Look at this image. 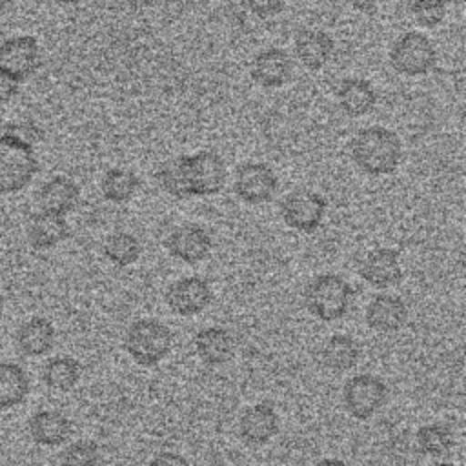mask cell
<instances>
[{"label": "cell", "mask_w": 466, "mask_h": 466, "mask_svg": "<svg viewBox=\"0 0 466 466\" xmlns=\"http://www.w3.org/2000/svg\"><path fill=\"white\" fill-rule=\"evenodd\" d=\"M186 182L191 198L218 195L228 182V166L213 149L182 153Z\"/></svg>", "instance_id": "cell-5"}, {"label": "cell", "mask_w": 466, "mask_h": 466, "mask_svg": "<svg viewBox=\"0 0 466 466\" xmlns=\"http://www.w3.org/2000/svg\"><path fill=\"white\" fill-rule=\"evenodd\" d=\"M11 4H13V0H0V11H2V9H5V7H7V5H11Z\"/></svg>", "instance_id": "cell-40"}, {"label": "cell", "mask_w": 466, "mask_h": 466, "mask_svg": "<svg viewBox=\"0 0 466 466\" xmlns=\"http://www.w3.org/2000/svg\"><path fill=\"white\" fill-rule=\"evenodd\" d=\"M364 320L377 333H395L408 320V306L399 295L379 293L368 302Z\"/></svg>", "instance_id": "cell-16"}, {"label": "cell", "mask_w": 466, "mask_h": 466, "mask_svg": "<svg viewBox=\"0 0 466 466\" xmlns=\"http://www.w3.org/2000/svg\"><path fill=\"white\" fill-rule=\"evenodd\" d=\"M335 98L340 111L350 118H360L373 111L379 95L373 84L360 76H348L340 80L335 89Z\"/></svg>", "instance_id": "cell-17"}, {"label": "cell", "mask_w": 466, "mask_h": 466, "mask_svg": "<svg viewBox=\"0 0 466 466\" xmlns=\"http://www.w3.org/2000/svg\"><path fill=\"white\" fill-rule=\"evenodd\" d=\"M277 431H279V415L273 410V406L266 402L249 406L238 420L240 437L253 446L266 444L271 437H275Z\"/></svg>", "instance_id": "cell-19"}, {"label": "cell", "mask_w": 466, "mask_h": 466, "mask_svg": "<svg viewBox=\"0 0 466 466\" xmlns=\"http://www.w3.org/2000/svg\"><path fill=\"white\" fill-rule=\"evenodd\" d=\"M38 171L35 149L16 138L0 135V195L24 189Z\"/></svg>", "instance_id": "cell-6"}, {"label": "cell", "mask_w": 466, "mask_h": 466, "mask_svg": "<svg viewBox=\"0 0 466 466\" xmlns=\"http://www.w3.org/2000/svg\"><path fill=\"white\" fill-rule=\"evenodd\" d=\"M126 351L140 366L158 364L171 350L173 333L157 319H138L126 331Z\"/></svg>", "instance_id": "cell-4"}, {"label": "cell", "mask_w": 466, "mask_h": 466, "mask_svg": "<svg viewBox=\"0 0 466 466\" xmlns=\"http://www.w3.org/2000/svg\"><path fill=\"white\" fill-rule=\"evenodd\" d=\"M55 326L46 317H31L16 331V346L25 357H40L55 344Z\"/></svg>", "instance_id": "cell-23"}, {"label": "cell", "mask_w": 466, "mask_h": 466, "mask_svg": "<svg viewBox=\"0 0 466 466\" xmlns=\"http://www.w3.org/2000/svg\"><path fill=\"white\" fill-rule=\"evenodd\" d=\"M195 351L202 362L209 366H220L231 360L235 353V340L233 335L220 326H208L202 328L195 339Z\"/></svg>", "instance_id": "cell-21"}, {"label": "cell", "mask_w": 466, "mask_h": 466, "mask_svg": "<svg viewBox=\"0 0 466 466\" xmlns=\"http://www.w3.org/2000/svg\"><path fill=\"white\" fill-rule=\"evenodd\" d=\"M388 60L393 71H397L402 76L417 78V76H426L431 73L437 66V49L428 35L422 31H404L400 33L390 51H388Z\"/></svg>", "instance_id": "cell-3"}, {"label": "cell", "mask_w": 466, "mask_h": 466, "mask_svg": "<svg viewBox=\"0 0 466 466\" xmlns=\"http://www.w3.org/2000/svg\"><path fill=\"white\" fill-rule=\"evenodd\" d=\"M353 164L370 177L393 175L402 162V140L386 126L360 127L350 140Z\"/></svg>", "instance_id": "cell-1"}, {"label": "cell", "mask_w": 466, "mask_h": 466, "mask_svg": "<svg viewBox=\"0 0 466 466\" xmlns=\"http://www.w3.org/2000/svg\"><path fill=\"white\" fill-rule=\"evenodd\" d=\"M104 255L116 268L133 266L142 255V244L129 231H113L104 240Z\"/></svg>", "instance_id": "cell-26"}, {"label": "cell", "mask_w": 466, "mask_h": 466, "mask_svg": "<svg viewBox=\"0 0 466 466\" xmlns=\"http://www.w3.org/2000/svg\"><path fill=\"white\" fill-rule=\"evenodd\" d=\"M386 399V384L371 373L353 375L350 380H346L342 390L346 411L359 420H366L371 415H375L384 406Z\"/></svg>", "instance_id": "cell-9"}, {"label": "cell", "mask_w": 466, "mask_h": 466, "mask_svg": "<svg viewBox=\"0 0 466 466\" xmlns=\"http://www.w3.org/2000/svg\"><path fill=\"white\" fill-rule=\"evenodd\" d=\"M408 11L415 24L426 29L441 25L448 13V0H408Z\"/></svg>", "instance_id": "cell-31"}, {"label": "cell", "mask_w": 466, "mask_h": 466, "mask_svg": "<svg viewBox=\"0 0 466 466\" xmlns=\"http://www.w3.org/2000/svg\"><path fill=\"white\" fill-rule=\"evenodd\" d=\"M40 67V46L31 35H18L0 44V69L18 82L27 80Z\"/></svg>", "instance_id": "cell-12"}, {"label": "cell", "mask_w": 466, "mask_h": 466, "mask_svg": "<svg viewBox=\"0 0 466 466\" xmlns=\"http://www.w3.org/2000/svg\"><path fill=\"white\" fill-rule=\"evenodd\" d=\"M313 466H350V464L340 459H320Z\"/></svg>", "instance_id": "cell-38"}, {"label": "cell", "mask_w": 466, "mask_h": 466, "mask_svg": "<svg viewBox=\"0 0 466 466\" xmlns=\"http://www.w3.org/2000/svg\"><path fill=\"white\" fill-rule=\"evenodd\" d=\"M58 4H64V5H75V4H80L84 0H56Z\"/></svg>", "instance_id": "cell-39"}, {"label": "cell", "mask_w": 466, "mask_h": 466, "mask_svg": "<svg viewBox=\"0 0 466 466\" xmlns=\"http://www.w3.org/2000/svg\"><path fill=\"white\" fill-rule=\"evenodd\" d=\"M359 346L350 335H331L322 348V362L333 371H346L359 362Z\"/></svg>", "instance_id": "cell-28"}, {"label": "cell", "mask_w": 466, "mask_h": 466, "mask_svg": "<svg viewBox=\"0 0 466 466\" xmlns=\"http://www.w3.org/2000/svg\"><path fill=\"white\" fill-rule=\"evenodd\" d=\"M382 2H384V0H346V4H348L351 9L359 11V13H371V11H375Z\"/></svg>", "instance_id": "cell-37"}, {"label": "cell", "mask_w": 466, "mask_h": 466, "mask_svg": "<svg viewBox=\"0 0 466 466\" xmlns=\"http://www.w3.org/2000/svg\"><path fill=\"white\" fill-rule=\"evenodd\" d=\"M453 444H455V435L451 428L442 422L426 424L417 431V446L426 455L442 457L450 453Z\"/></svg>", "instance_id": "cell-30"}, {"label": "cell", "mask_w": 466, "mask_h": 466, "mask_svg": "<svg viewBox=\"0 0 466 466\" xmlns=\"http://www.w3.org/2000/svg\"><path fill=\"white\" fill-rule=\"evenodd\" d=\"M164 248L173 258L184 264H198L209 257L213 238L204 226L184 222L166 235Z\"/></svg>", "instance_id": "cell-10"}, {"label": "cell", "mask_w": 466, "mask_h": 466, "mask_svg": "<svg viewBox=\"0 0 466 466\" xmlns=\"http://www.w3.org/2000/svg\"><path fill=\"white\" fill-rule=\"evenodd\" d=\"M80 202L78 184L66 175H55L38 189V206L42 211L66 217Z\"/></svg>", "instance_id": "cell-18"}, {"label": "cell", "mask_w": 466, "mask_h": 466, "mask_svg": "<svg viewBox=\"0 0 466 466\" xmlns=\"http://www.w3.org/2000/svg\"><path fill=\"white\" fill-rule=\"evenodd\" d=\"M293 53L302 67L320 71L335 55V40L324 29L302 27L295 33Z\"/></svg>", "instance_id": "cell-15"}, {"label": "cell", "mask_w": 466, "mask_h": 466, "mask_svg": "<svg viewBox=\"0 0 466 466\" xmlns=\"http://www.w3.org/2000/svg\"><path fill=\"white\" fill-rule=\"evenodd\" d=\"M360 279L375 289H388L397 286L402 277V264L399 251L393 248H373L366 253L359 266Z\"/></svg>", "instance_id": "cell-14"}, {"label": "cell", "mask_w": 466, "mask_h": 466, "mask_svg": "<svg viewBox=\"0 0 466 466\" xmlns=\"http://www.w3.org/2000/svg\"><path fill=\"white\" fill-rule=\"evenodd\" d=\"M280 218L282 222L299 233H313L320 228L328 202L326 198L308 187L293 189L280 200Z\"/></svg>", "instance_id": "cell-7"}, {"label": "cell", "mask_w": 466, "mask_h": 466, "mask_svg": "<svg viewBox=\"0 0 466 466\" xmlns=\"http://www.w3.org/2000/svg\"><path fill=\"white\" fill-rule=\"evenodd\" d=\"M147 466H189V462L180 453L160 451L147 462Z\"/></svg>", "instance_id": "cell-36"}, {"label": "cell", "mask_w": 466, "mask_h": 466, "mask_svg": "<svg viewBox=\"0 0 466 466\" xmlns=\"http://www.w3.org/2000/svg\"><path fill=\"white\" fill-rule=\"evenodd\" d=\"M244 5L257 18H271L284 11L286 0H244Z\"/></svg>", "instance_id": "cell-34"}, {"label": "cell", "mask_w": 466, "mask_h": 466, "mask_svg": "<svg viewBox=\"0 0 466 466\" xmlns=\"http://www.w3.org/2000/svg\"><path fill=\"white\" fill-rule=\"evenodd\" d=\"M29 393V377L20 364L0 362V411L16 408Z\"/></svg>", "instance_id": "cell-25"}, {"label": "cell", "mask_w": 466, "mask_h": 466, "mask_svg": "<svg viewBox=\"0 0 466 466\" xmlns=\"http://www.w3.org/2000/svg\"><path fill=\"white\" fill-rule=\"evenodd\" d=\"M291 75H293V58L282 47L260 49L249 64L251 80L264 89H279L286 86Z\"/></svg>", "instance_id": "cell-13"}, {"label": "cell", "mask_w": 466, "mask_h": 466, "mask_svg": "<svg viewBox=\"0 0 466 466\" xmlns=\"http://www.w3.org/2000/svg\"><path fill=\"white\" fill-rule=\"evenodd\" d=\"M2 309H4V297H2V293H0V315H2Z\"/></svg>", "instance_id": "cell-42"}, {"label": "cell", "mask_w": 466, "mask_h": 466, "mask_svg": "<svg viewBox=\"0 0 466 466\" xmlns=\"http://www.w3.org/2000/svg\"><path fill=\"white\" fill-rule=\"evenodd\" d=\"M279 191V177L273 167L266 162H242L235 169L233 193L249 206H260L269 200Z\"/></svg>", "instance_id": "cell-8"}, {"label": "cell", "mask_w": 466, "mask_h": 466, "mask_svg": "<svg viewBox=\"0 0 466 466\" xmlns=\"http://www.w3.org/2000/svg\"><path fill=\"white\" fill-rule=\"evenodd\" d=\"M80 373H82V368L76 359L67 357V355H58V357L49 359L44 364L42 379L51 390L69 391L76 386Z\"/></svg>", "instance_id": "cell-27"}, {"label": "cell", "mask_w": 466, "mask_h": 466, "mask_svg": "<svg viewBox=\"0 0 466 466\" xmlns=\"http://www.w3.org/2000/svg\"><path fill=\"white\" fill-rule=\"evenodd\" d=\"M155 180H157L158 187L164 193H167L169 197H173L177 200L191 198L189 189H187V182H186L182 155H177V157L167 158L166 162H162L155 171Z\"/></svg>", "instance_id": "cell-29"}, {"label": "cell", "mask_w": 466, "mask_h": 466, "mask_svg": "<svg viewBox=\"0 0 466 466\" xmlns=\"http://www.w3.org/2000/svg\"><path fill=\"white\" fill-rule=\"evenodd\" d=\"M71 431L69 417L58 410H40L29 419V435L40 446H60L69 439Z\"/></svg>", "instance_id": "cell-20"}, {"label": "cell", "mask_w": 466, "mask_h": 466, "mask_svg": "<svg viewBox=\"0 0 466 466\" xmlns=\"http://www.w3.org/2000/svg\"><path fill=\"white\" fill-rule=\"evenodd\" d=\"M69 224L66 217L49 211L31 215L27 222V238L35 249H51L69 237Z\"/></svg>", "instance_id": "cell-22"}, {"label": "cell", "mask_w": 466, "mask_h": 466, "mask_svg": "<svg viewBox=\"0 0 466 466\" xmlns=\"http://www.w3.org/2000/svg\"><path fill=\"white\" fill-rule=\"evenodd\" d=\"M20 84L13 75H9L7 71L0 69V102H7L11 100L18 89H20Z\"/></svg>", "instance_id": "cell-35"}, {"label": "cell", "mask_w": 466, "mask_h": 466, "mask_svg": "<svg viewBox=\"0 0 466 466\" xmlns=\"http://www.w3.org/2000/svg\"><path fill=\"white\" fill-rule=\"evenodd\" d=\"M138 187H140L138 175L133 169L124 166L109 167L100 180L102 197L113 204L129 202L137 195Z\"/></svg>", "instance_id": "cell-24"}, {"label": "cell", "mask_w": 466, "mask_h": 466, "mask_svg": "<svg viewBox=\"0 0 466 466\" xmlns=\"http://www.w3.org/2000/svg\"><path fill=\"white\" fill-rule=\"evenodd\" d=\"M213 300L211 286L198 275L180 277L166 289V304L180 317H193L202 313Z\"/></svg>", "instance_id": "cell-11"}, {"label": "cell", "mask_w": 466, "mask_h": 466, "mask_svg": "<svg viewBox=\"0 0 466 466\" xmlns=\"http://www.w3.org/2000/svg\"><path fill=\"white\" fill-rule=\"evenodd\" d=\"M60 466H102L100 448L93 441H76L60 455Z\"/></svg>", "instance_id": "cell-32"}, {"label": "cell", "mask_w": 466, "mask_h": 466, "mask_svg": "<svg viewBox=\"0 0 466 466\" xmlns=\"http://www.w3.org/2000/svg\"><path fill=\"white\" fill-rule=\"evenodd\" d=\"M353 299V288L337 273H320L313 277L304 289V304L308 311L324 322L342 319Z\"/></svg>", "instance_id": "cell-2"}, {"label": "cell", "mask_w": 466, "mask_h": 466, "mask_svg": "<svg viewBox=\"0 0 466 466\" xmlns=\"http://www.w3.org/2000/svg\"><path fill=\"white\" fill-rule=\"evenodd\" d=\"M4 133L31 147H35V144L42 140V131L33 122H11L5 126Z\"/></svg>", "instance_id": "cell-33"}, {"label": "cell", "mask_w": 466, "mask_h": 466, "mask_svg": "<svg viewBox=\"0 0 466 466\" xmlns=\"http://www.w3.org/2000/svg\"><path fill=\"white\" fill-rule=\"evenodd\" d=\"M435 466H457V464H453V462H437Z\"/></svg>", "instance_id": "cell-41"}]
</instances>
